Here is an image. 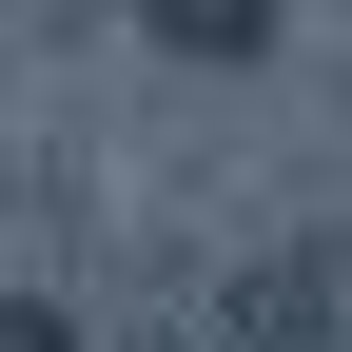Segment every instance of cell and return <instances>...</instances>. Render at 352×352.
<instances>
[{
    "instance_id": "1",
    "label": "cell",
    "mask_w": 352,
    "mask_h": 352,
    "mask_svg": "<svg viewBox=\"0 0 352 352\" xmlns=\"http://www.w3.org/2000/svg\"><path fill=\"white\" fill-rule=\"evenodd\" d=\"M0 352H78V314L59 294H0Z\"/></svg>"
}]
</instances>
